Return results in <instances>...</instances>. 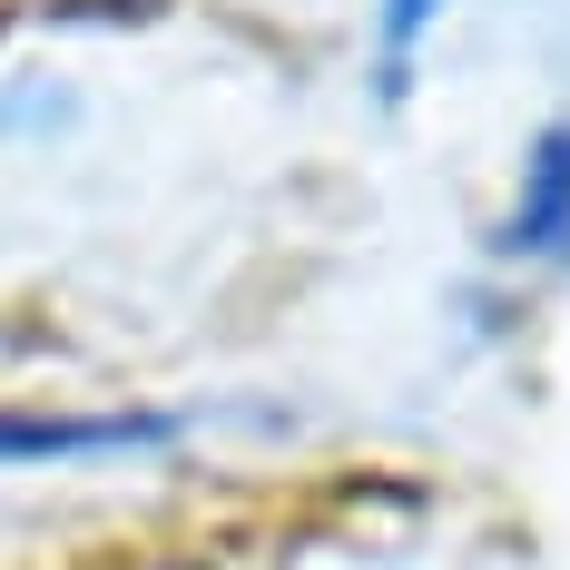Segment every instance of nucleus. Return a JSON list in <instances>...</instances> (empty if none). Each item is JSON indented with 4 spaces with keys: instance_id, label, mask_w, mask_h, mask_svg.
<instances>
[{
    "instance_id": "f257e3e1",
    "label": "nucleus",
    "mask_w": 570,
    "mask_h": 570,
    "mask_svg": "<svg viewBox=\"0 0 570 570\" xmlns=\"http://www.w3.org/2000/svg\"><path fill=\"white\" fill-rule=\"evenodd\" d=\"M168 443H187V413H168V403H99V413L10 403L0 413V472H30V462H128V453H168Z\"/></svg>"
},
{
    "instance_id": "f03ea898",
    "label": "nucleus",
    "mask_w": 570,
    "mask_h": 570,
    "mask_svg": "<svg viewBox=\"0 0 570 570\" xmlns=\"http://www.w3.org/2000/svg\"><path fill=\"white\" fill-rule=\"evenodd\" d=\"M502 246H512V256H551V246H561L570 256V118L531 138L521 197H512V217H502Z\"/></svg>"
},
{
    "instance_id": "7ed1b4c3",
    "label": "nucleus",
    "mask_w": 570,
    "mask_h": 570,
    "mask_svg": "<svg viewBox=\"0 0 570 570\" xmlns=\"http://www.w3.org/2000/svg\"><path fill=\"white\" fill-rule=\"evenodd\" d=\"M443 10H453V0H374V69H384V99L413 89V59H423V40L443 30Z\"/></svg>"
},
{
    "instance_id": "20e7f679",
    "label": "nucleus",
    "mask_w": 570,
    "mask_h": 570,
    "mask_svg": "<svg viewBox=\"0 0 570 570\" xmlns=\"http://www.w3.org/2000/svg\"><path fill=\"white\" fill-rule=\"evenodd\" d=\"M0 118H10V109H0Z\"/></svg>"
}]
</instances>
